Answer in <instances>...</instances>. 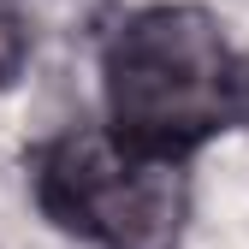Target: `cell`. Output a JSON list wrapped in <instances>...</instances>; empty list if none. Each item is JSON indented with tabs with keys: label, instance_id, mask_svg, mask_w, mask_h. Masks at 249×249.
<instances>
[{
	"label": "cell",
	"instance_id": "1",
	"mask_svg": "<svg viewBox=\"0 0 249 249\" xmlns=\"http://www.w3.org/2000/svg\"><path fill=\"white\" fill-rule=\"evenodd\" d=\"M101 101L124 148L190 166L196 148L249 124V59L208 6H137L101 36Z\"/></svg>",
	"mask_w": 249,
	"mask_h": 249
},
{
	"label": "cell",
	"instance_id": "2",
	"mask_svg": "<svg viewBox=\"0 0 249 249\" xmlns=\"http://www.w3.org/2000/svg\"><path fill=\"white\" fill-rule=\"evenodd\" d=\"M30 196L42 220L89 249H184L190 172L184 160L124 148L107 124L71 119L30 148Z\"/></svg>",
	"mask_w": 249,
	"mask_h": 249
},
{
	"label": "cell",
	"instance_id": "3",
	"mask_svg": "<svg viewBox=\"0 0 249 249\" xmlns=\"http://www.w3.org/2000/svg\"><path fill=\"white\" fill-rule=\"evenodd\" d=\"M24 66H30V24L18 18L12 0H0V89H12Z\"/></svg>",
	"mask_w": 249,
	"mask_h": 249
}]
</instances>
